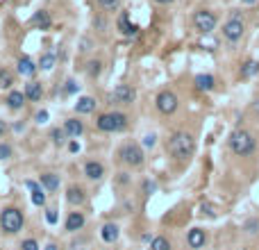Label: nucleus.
Here are the masks:
<instances>
[{"label":"nucleus","mask_w":259,"mask_h":250,"mask_svg":"<svg viewBox=\"0 0 259 250\" xmlns=\"http://www.w3.org/2000/svg\"><path fill=\"white\" fill-rule=\"evenodd\" d=\"M166 150L171 157L175 159H189L193 152H196V139L191 132H173L166 141Z\"/></svg>","instance_id":"1"},{"label":"nucleus","mask_w":259,"mask_h":250,"mask_svg":"<svg viewBox=\"0 0 259 250\" xmlns=\"http://www.w3.org/2000/svg\"><path fill=\"white\" fill-rule=\"evenodd\" d=\"M254 148H257V139L248 130H234L230 134V150L236 157H248V155L254 152Z\"/></svg>","instance_id":"2"},{"label":"nucleus","mask_w":259,"mask_h":250,"mask_svg":"<svg viewBox=\"0 0 259 250\" xmlns=\"http://www.w3.org/2000/svg\"><path fill=\"white\" fill-rule=\"evenodd\" d=\"M23 211L16 209V207H5L0 211V227L7 232V234H16V232L23 230Z\"/></svg>","instance_id":"3"},{"label":"nucleus","mask_w":259,"mask_h":250,"mask_svg":"<svg viewBox=\"0 0 259 250\" xmlns=\"http://www.w3.org/2000/svg\"><path fill=\"white\" fill-rule=\"evenodd\" d=\"M96 128L100 132H123L127 128V116L125 114H118V112H107L103 116H98L96 121Z\"/></svg>","instance_id":"4"},{"label":"nucleus","mask_w":259,"mask_h":250,"mask_svg":"<svg viewBox=\"0 0 259 250\" xmlns=\"http://www.w3.org/2000/svg\"><path fill=\"white\" fill-rule=\"evenodd\" d=\"M245 32V25H243V19L239 16V12H234V14L230 16V21L223 25V37L227 41H232V44H236V41L243 37Z\"/></svg>","instance_id":"5"},{"label":"nucleus","mask_w":259,"mask_h":250,"mask_svg":"<svg viewBox=\"0 0 259 250\" xmlns=\"http://www.w3.org/2000/svg\"><path fill=\"white\" fill-rule=\"evenodd\" d=\"M193 25H196L198 32L209 35V32H214V28H216V14H211L209 10H198L196 14H193Z\"/></svg>","instance_id":"6"},{"label":"nucleus","mask_w":259,"mask_h":250,"mask_svg":"<svg viewBox=\"0 0 259 250\" xmlns=\"http://www.w3.org/2000/svg\"><path fill=\"white\" fill-rule=\"evenodd\" d=\"M155 105H157V109H159L161 114H173V112H177V105H180V100H177V96L173 91H161V93H157V98H155Z\"/></svg>","instance_id":"7"},{"label":"nucleus","mask_w":259,"mask_h":250,"mask_svg":"<svg viewBox=\"0 0 259 250\" xmlns=\"http://www.w3.org/2000/svg\"><path fill=\"white\" fill-rule=\"evenodd\" d=\"M118 155L123 157V162H125L127 166H141L143 164V150H141V146H137V143H127V146H123Z\"/></svg>","instance_id":"8"},{"label":"nucleus","mask_w":259,"mask_h":250,"mask_svg":"<svg viewBox=\"0 0 259 250\" xmlns=\"http://www.w3.org/2000/svg\"><path fill=\"white\" fill-rule=\"evenodd\" d=\"M134 98H137V93L130 84H118L116 89L112 91V103H118V105H132Z\"/></svg>","instance_id":"9"},{"label":"nucleus","mask_w":259,"mask_h":250,"mask_svg":"<svg viewBox=\"0 0 259 250\" xmlns=\"http://www.w3.org/2000/svg\"><path fill=\"white\" fill-rule=\"evenodd\" d=\"M37 62L32 57H28V55H23V57H19V64H16V71H19L21 75H25V78H32V75L37 73Z\"/></svg>","instance_id":"10"},{"label":"nucleus","mask_w":259,"mask_h":250,"mask_svg":"<svg viewBox=\"0 0 259 250\" xmlns=\"http://www.w3.org/2000/svg\"><path fill=\"white\" fill-rule=\"evenodd\" d=\"M30 25L35 30H48L50 25H53V19H50V14L46 10H39L32 14V19H30Z\"/></svg>","instance_id":"11"},{"label":"nucleus","mask_w":259,"mask_h":250,"mask_svg":"<svg viewBox=\"0 0 259 250\" xmlns=\"http://www.w3.org/2000/svg\"><path fill=\"white\" fill-rule=\"evenodd\" d=\"M186 243H189V248H193V250L202 248V245L207 243L205 230H200V227H193V230H189V234H186Z\"/></svg>","instance_id":"12"},{"label":"nucleus","mask_w":259,"mask_h":250,"mask_svg":"<svg viewBox=\"0 0 259 250\" xmlns=\"http://www.w3.org/2000/svg\"><path fill=\"white\" fill-rule=\"evenodd\" d=\"M84 223H87V218H84V214H80V211H71V214L66 216V230L69 232L82 230Z\"/></svg>","instance_id":"13"},{"label":"nucleus","mask_w":259,"mask_h":250,"mask_svg":"<svg viewBox=\"0 0 259 250\" xmlns=\"http://www.w3.org/2000/svg\"><path fill=\"white\" fill-rule=\"evenodd\" d=\"M25 98L32 100V103H37V100L44 98V87H41V82H37V80H32L30 84H25Z\"/></svg>","instance_id":"14"},{"label":"nucleus","mask_w":259,"mask_h":250,"mask_svg":"<svg viewBox=\"0 0 259 250\" xmlns=\"http://www.w3.org/2000/svg\"><path fill=\"white\" fill-rule=\"evenodd\" d=\"M118 30H121V35H125V37H134L139 28L134 23H130V14L123 12V14L118 16Z\"/></svg>","instance_id":"15"},{"label":"nucleus","mask_w":259,"mask_h":250,"mask_svg":"<svg viewBox=\"0 0 259 250\" xmlns=\"http://www.w3.org/2000/svg\"><path fill=\"white\" fill-rule=\"evenodd\" d=\"M64 132H66V137H69V139L80 137V134L84 132L82 121H78V118H69V121L64 123Z\"/></svg>","instance_id":"16"},{"label":"nucleus","mask_w":259,"mask_h":250,"mask_svg":"<svg viewBox=\"0 0 259 250\" xmlns=\"http://www.w3.org/2000/svg\"><path fill=\"white\" fill-rule=\"evenodd\" d=\"M84 175H87L89 180H100V177L105 175V166L100 162H87L84 164Z\"/></svg>","instance_id":"17"},{"label":"nucleus","mask_w":259,"mask_h":250,"mask_svg":"<svg viewBox=\"0 0 259 250\" xmlns=\"http://www.w3.org/2000/svg\"><path fill=\"white\" fill-rule=\"evenodd\" d=\"M100 239H103L105 243H114V241L118 239V225L116 223H105V225L100 227Z\"/></svg>","instance_id":"18"},{"label":"nucleus","mask_w":259,"mask_h":250,"mask_svg":"<svg viewBox=\"0 0 259 250\" xmlns=\"http://www.w3.org/2000/svg\"><path fill=\"white\" fill-rule=\"evenodd\" d=\"M96 98H91V96H84V98H80L78 103H75V112L78 114H93L96 112Z\"/></svg>","instance_id":"19"},{"label":"nucleus","mask_w":259,"mask_h":250,"mask_svg":"<svg viewBox=\"0 0 259 250\" xmlns=\"http://www.w3.org/2000/svg\"><path fill=\"white\" fill-rule=\"evenodd\" d=\"M25 184H28V189L32 191V205H37V207L44 205V202H46V191H44V189H39V184L32 182V180H28Z\"/></svg>","instance_id":"20"},{"label":"nucleus","mask_w":259,"mask_h":250,"mask_svg":"<svg viewBox=\"0 0 259 250\" xmlns=\"http://www.w3.org/2000/svg\"><path fill=\"white\" fill-rule=\"evenodd\" d=\"M239 75L243 80H250V78H254V75H259V62L257 59H248V62H243Z\"/></svg>","instance_id":"21"},{"label":"nucleus","mask_w":259,"mask_h":250,"mask_svg":"<svg viewBox=\"0 0 259 250\" xmlns=\"http://www.w3.org/2000/svg\"><path fill=\"white\" fill-rule=\"evenodd\" d=\"M193 84H196V89L198 91H211L214 89V84H216V80H214V75H196V80H193Z\"/></svg>","instance_id":"22"},{"label":"nucleus","mask_w":259,"mask_h":250,"mask_svg":"<svg viewBox=\"0 0 259 250\" xmlns=\"http://www.w3.org/2000/svg\"><path fill=\"white\" fill-rule=\"evenodd\" d=\"M66 200H69V205H82V202L87 200V193H84L80 186H71L69 193H66Z\"/></svg>","instance_id":"23"},{"label":"nucleus","mask_w":259,"mask_h":250,"mask_svg":"<svg viewBox=\"0 0 259 250\" xmlns=\"http://www.w3.org/2000/svg\"><path fill=\"white\" fill-rule=\"evenodd\" d=\"M41 184H44L46 191H57L59 189V175H55V173H44L41 175Z\"/></svg>","instance_id":"24"},{"label":"nucleus","mask_w":259,"mask_h":250,"mask_svg":"<svg viewBox=\"0 0 259 250\" xmlns=\"http://www.w3.org/2000/svg\"><path fill=\"white\" fill-rule=\"evenodd\" d=\"M7 105H10V109H21L25 105V93L23 91H10Z\"/></svg>","instance_id":"25"},{"label":"nucleus","mask_w":259,"mask_h":250,"mask_svg":"<svg viewBox=\"0 0 259 250\" xmlns=\"http://www.w3.org/2000/svg\"><path fill=\"white\" fill-rule=\"evenodd\" d=\"M57 64V53H44L39 59V69L41 71H53Z\"/></svg>","instance_id":"26"},{"label":"nucleus","mask_w":259,"mask_h":250,"mask_svg":"<svg viewBox=\"0 0 259 250\" xmlns=\"http://www.w3.org/2000/svg\"><path fill=\"white\" fill-rule=\"evenodd\" d=\"M150 250H171V241L166 236H155L150 241Z\"/></svg>","instance_id":"27"},{"label":"nucleus","mask_w":259,"mask_h":250,"mask_svg":"<svg viewBox=\"0 0 259 250\" xmlns=\"http://www.w3.org/2000/svg\"><path fill=\"white\" fill-rule=\"evenodd\" d=\"M100 71H103V62H98V59H93V62H89L87 64V75L89 78H98Z\"/></svg>","instance_id":"28"},{"label":"nucleus","mask_w":259,"mask_h":250,"mask_svg":"<svg viewBox=\"0 0 259 250\" xmlns=\"http://www.w3.org/2000/svg\"><path fill=\"white\" fill-rule=\"evenodd\" d=\"M12 84H14V78H12L10 71L0 69V89H10Z\"/></svg>","instance_id":"29"},{"label":"nucleus","mask_w":259,"mask_h":250,"mask_svg":"<svg viewBox=\"0 0 259 250\" xmlns=\"http://www.w3.org/2000/svg\"><path fill=\"white\" fill-rule=\"evenodd\" d=\"M98 5L105 12H116L121 7V0H98Z\"/></svg>","instance_id":"30"},{"label":"nucleus","mask_w":259,"mask_h":250,"mask_svg":"<svg viewBox=\"0 0 259 250\" xmlns=\"http://www.w3.org/2000/svg\"><path fill=\"white\" fill-rule=\"evenodd\" d=\"M50 139H53V143H55V146H62V143L64 141H66V139H69V137H66V132H64V128L62 130H53V132H50Z\"/></svg>","instance_id":"31"},{"label":"nucleus","mask_w":259,"mask_h":250,"mask_svg":"<svg viewBox=\"0 0 259 250\" xmlns=\"http://www.w3.org/2000/svg\"><path fill=\"white\" fill-rule=\"evenodd\" d=\"M78 89H80V84L75 82V80H69V82L64 84V96H73Z\"/></svg>","instance_id":"32"},{"label":"nucleus","mask_w":259,"mask_h":250,"mask_svg":"<svg viewBox=\"0 0 259 250\" xmlns=\"http://www.w3.org/2000/svg\"><path fill=\"white\" fill-rule=\"evenodd\" d=\"M243 227H245L248 234H257V232H259V221H257V218H252V221H248Z\"/></svg>","instance_id":"33"},{"label":"nucleus","mask_w":259,"mask_h":250,"mask_svg":"<svg viewBox=\"0 0 259 250\" xmlns=\"http://www.w3.org/2000/svg\"><path fill=\"white\" fill-rule=\"evenodd\" d=\"M21 248L23 250H39V243H37L35 239H25L23 243H21Z\"/></svg>","instance_id":"34"},{"label":"nucleus","mask_w":259,"mask_h":250,"mask_svg":"<svg viewBox=\"0 0 259 250\" xmlns=\"http://www.w3.org/2000/svg\"><path fill=\"white\" fill-rule=\"evenodd\" d=\"M12 157V148L7 143H0V159H10Z\"/></svg>","instance_id":"35"},{"label":"nucleus","mask_w":259,"mask_h":250,"mask_svg":"<svg viewBox=\"0 0 259 250\" xmlns=\"http://www.w3.org/2000/svg\"><path fill=\"white\" fill-rule=\"evenodd\" d=\"M46 221H48L50 225H55V223H57V211H55V209L46 211Z\"/></svg>","instance_id":"36"},{"label":"nucleus","mask_w":259,"mask_h":250,"mask_svg":"<svg viewBox=\"0 0 259 250\" xmlns=\"http://www.w3.org/2000/svg\"><path fill=\"white\" fill-rule=\"evenodd\" d=\"M48 121V112H44V109H41L39 114H37V123H46Z\"/></svg>","instance_id":"37"},{"label":"nucleus","mask_w":259,"mask_h":250,"mask_svg":"<svg viewBox=\"0 0 259 250\" xmlns=\"http://www.w3.org/2000/svg\"><path fill=\"white\" fill-rule=\"evenodd\" d=\"M96 28H98V30H105V28H107V21H103V19H96Z\"/></svg>","instance_id":"38"},{"label":"nucleus","mask_w":259,"mask_h":250,"mask_svg":"<svg viewBox=\"0 0 259 250\" xmlns=\"http://www.w3.org/2000/svg\"><path fill=\"white\" fill-rule=\"evenodd\" d=\"M143 143H146V146H155V134H148Z\"/></svg>","instance_id":"39"},{"label":"nucleus","mask_w":259,"mask_h":250,"mask_svg":"<svg viewBox=\"0 0 259 250\" xmlns=\"http://www.w3.org/2000/svg\"><path fill=\"white\" fill-rule=\"evenodd\" d=\"M7 132V125H5V121H0V137Z\"/></svg>","instance_id":"40"},{"label":"nucleus","mask_w":259,"mask_h":250,"mask_svg":"<svg viewBox=\"0 0 259 250\" xmlns=\"http://www.w3.org/2000/svg\"><path fill=\"white\" fill-rule=\"evenodd\" d=\"M202 209H205V211H207V214H209V216H214V214H216V211H214V209H211V207H209V205H202Z\"/></svg>","instance_id":"41"},{"label":"nucleus","mask_w":259,"mask_h":250,"mask_svg":"<svg viewBox=\"0 0 259 250\" xmlns=\"http://www.w3.org/2000/svg\"><path fill=\"white\" fill-rule=\"evenodd\" d=\"M155 3H157V5H171L173 0H155Z\"/></svg>","instance_id":"42"},{"label":"nucleus","mask_w":259,"mask_h":250,"mask_svg":"<svg viewBox=\"0 0 259 250\" xmlns=\"http://www.w3.org/2000/svg\"><path fill=\"white\" fill-rule=\"evenodd\" d=\"M78 150H80V146L73 141V143H71V152H78Z\"/></svg>","instance_id":"43"},{"label":"nucleus","mask_w":259,"mask_h":250,"mask_svg":"<svg viewBox=\"0 0 259 250\" xmlns=\"http://www.w3.org/2000/svg\"><path fill=\"white\" fill-rule=\"evenodd\" d=\"M46 250H57V245H55V243H48V245H46Z\"/></svg>","instance_id":"44"},{"label":"nucleus","mask_w":259,"mask_h":250,"mask_svg":"<svg viewBox=\"0 0 259 250\" xmlns=\"http://www.w3.org/2000/svg\"><path fill=\"white\" fill-rule=\"evenodd\" d=\"M243 3H245V5H252V3H254V0H243Z\"/></svg>","instance_id":"45"}]
</instances>
